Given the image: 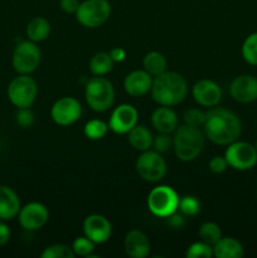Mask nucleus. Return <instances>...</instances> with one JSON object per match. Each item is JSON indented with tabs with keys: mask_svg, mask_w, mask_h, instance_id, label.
I'll use <instances>...</instances> for the list:
<instances>
[{
	"mask_svg": "<svg viewBox=\"0 0 257 258\" xmlns=\"http://www.w3.org/2000/svg\"><path fill=\"white\" fill-rule=\"evenodd\" d=\"M206 113L203 128L207 139L221 146H228L238 140L242 133V123L233 111L214 106Z\"/></svg>",
	"mask_w": 257,
	"mask_h": 258,
	"instance_id": "f257e3e1",
	"label": "nucleus"
},
{
	"mask_svg": "<svg viewBox=\"0 0 257 258\" xmlns=\"http://www.w3.org/2000/svg\"><path fill=\"white\" fill-rule=\"evenodd\" d=\"M151 97L160 106H175L183 102L188 95V83L185 78L176 72L165 71L156 76L151 86Z\"/></svg>",
	"mask_w": 257,
	"mask_h": 258,
	"instance_id": "f03ea898",
	"label": "nucleus"
},
{
	"mask_svg": "<svg viewBox=\"0 0 257 258\" xmlns=\"http://www.w3.org/2000/svg\"><path fill=\"white\" fill-rule=\"evenodd\" d=\"M206 134L199 127L180 125L174 131L173 149L175 155L181 161H193L198 158L204 149Z\"/></svg>",
	"mask_w": 257,
	"mask_h": 258,
	"instance_id": "7ed1b4c3",
	"label": "nucleus"
},
{
	"mask_svg": "<svg viewBox=\"0 0 257 258\" xmlns=\"http://www.w3.org/2000/svg\"><path fill=\"white\" fill-rule=\"evenodd\" d=\"M85 97L88 106L96 112L110 110L115 101V88L103 76H95L86 83Z\"/></svg>",
	"mask_w": 257,
	"mask_h": 258,
	"instance_id": "20e7f679",
	"label": "nucleus"
},
{
	"mask_svg": "<svg viewBox=\"0 0 257 258\" xmlns=\"http://www.w3.org/2000/svg\"><path fill=\"white\" fill-rule=\"evenodd\" d=\"M179 196L171 186L159 185L151 189L148 196V208L158 218H168L178 211Z\"/></svg>",
	"mask_w": 257,
	"mask_h": 258,
	"instance_id": "39448f33",
	"label": "nucleus"
},
{
	"mask_svg": "<svg viewBox=\"0 0 257 258\" xmlns=\"http://www.w3.org/2000/svg\"><path fill=\"white\" fill-rule=\"evenodd\" d=\"M8 98L18 108L32 107L38 96V85L29 75H18L8 86Z\"/></svg>",
	"mask_w": 257,
	"mask_h": 258,
	"instance_id": "423d86ee",
	"label": "nucleus"
},
{
	"mask_svg": "<svg viewBox=\"0 0 257 258\" xmlns=\"http://www.w3.org/2000/svg\"><path fill=\"white\" fill-rule=\"evenodd\" d=\"M42 52L37 43L32 40H22L14 48L12 64L18 75H30L39 67Z\"/></svg>",
	"mask_w": 257,
	"mask_h": 258,
	"instance_id": "0eeeda50",
	"label": "nucleus"
},
{
	"mask_svg": "<svg viewBox=\"0 0 257 258\" xmlns=\"http://www.w3.org/2000/svg\"><path fill=\"white\" fill-rule=\"evenodd\" d=\"M110 15L111 4L108 0H85L76 12L78 23L91 29L105 24Z\"/></svg>",
	"mask_w": 257,
	"mask_h": 258,
	"instance_id": "6e6552de",
	"label": "nucleus"
},
{
	"mask_svg": "<svg viewBox=\"0 0 257 258\" xmlns=\"http://www.w3.org/2000/svg\"><path fill=\"white\" fill-rule=\"evenodd\" d=\"M229 168L234 170H251L257 164V150L254 145L246 141H234L229 144L224 153Z\"/></svg>",
	"mask_w": 257,
	"mask_h": 258,
	"instance_id": "1a4fd4ad",
	"label": "nucleus"
},
{
	"mask_svg": "<svg viewBox=\"0 0 257 258\" xmlns=\"http://www.w3.org/2000/svg\"><path fill=\"white\" fill-rule=\"evenodd\" d=\"M166 163L160 153L155 150L143 151L136 160V171L139 176L149 183H158L165 176Z\"/></svg>",
	"mask_w": 257,
	"mask_h": 258,
	"instance_id": "9d476101",
	"label": "nucleus"
},
{
	"mask_svg": "<svg viewBox=\"0 0 257 258\" xmlns=\"http://www.w3.org/2000/svg\"><path fill=\"white\" fill-rule=\"evenodd\" d=\"M82 115V106L75 97H62L53 103L50 108V117L57 125L71 126L80 120Z\"/></svg>",
	"mask_w": 257,
	"mask_h": 258,
	"instance_id": "9b49d317",
	"label": "nucleus"
},
{
	"mask_svg": "<svg viewBox=\"0 0 257 258\" xmlns=\"http://www.w3.org/2000/svg\"><path fill=\"white\" fill-rule=\"evenodd\" d=\"M18 219L22 228L25 231H38L48 223L49 212L43 203L30 202L20 208Z\"/></svg>",
	"mask_w": 257,
	"mask_h": 258,
	"instance_id": "f8f14e48",
	"label": "nucleus"
},
{
	"mask_svg": "<svg viewBox=\"0 0 257 258\" xmlns=\"http://www.w3.org/2000/svg\"><path fill=\"white\" fill-rule=\"evenodd\" d=\"M139 113L133 105L122 103L112 111L108 121V128L118 135L128 134V131L138 125Z\"/></svg>",
	"mask_w": 257,
	"mask_h": 258,
	"instance_id": "ddd939ff",
	"label": "nucleus"
},
{
	"mask_svg": "<svg viewBox=\"0 0 257 258\" xmlns=\"http://www.w3.org/2000/svg\"><path fill=\"white\" fill-rule=\"evenodd\" d=\"M83 233L95 244H102L111 238L112 226L106 217L101 214H91L83 221Z\"/></svg>",
	"mask_w": 257,
	"mask_h": 258,
	"instance_id": "4468645a",
	"label": "nucleus"
},
{
	"mask_svg": "<svg viewBox=\"0 0 257 258\" xmlns=\"http://www.w3.org/2000/svg\"><path fill=\"white\" fill-rule=\"evenodd\" d=\"M229 93L239 103H251L257 100V77L252 75L237 76L229 86Z\"/></svg>",
	"mask_w": 257,
	"mask_h": 258,
	"instance_id": "2eb2a0df",
	"label": "nucleus"
},
{
	"mask_svg": "<svg viewBox=\"0 0 257 258\" xmlns=\"http://www.w3.org/2000/svg\"><path fill=\"white\" fill-rule=\"evenodd\" d=\"M191 95L196 102L203 107H214L222 98V90L214 81L201 80L191 88Z\"/></svg>",
	"mask_w": 257,
	"mask_h": 258,
	"instance_id": "dca6fc26",
	"label": "nucleus"
},
{
	"mask_svg": "<svg viewBox=\"0 0 257 258\" xmlns=\"http://www.w3.org/2000/svg\"><path fill=\"white\" fill-rule=\"evenodd\" d=\"M153 86V76L145 70L133 71L128 73L123 81V88L131 97H143L150 92Z\"/></svg>",
	"mask_w": 257,
	"mask_h": 258,
	"instance_id": "f3484780",
	"label": "nucleus"
},
{
	"mask_svg": "<svg viewBox=\"0 0 257 258\" xmlns=\"http://www.w3.org/2000/svg\"><path fill=\"white\" fill-rule=\"evenodd\" d=\"M123 248L128 257L145 258L150 253V241L143 231L133 229L126 234Z\"/></svg>",
	"mask_w": 257,
	"mask_h": 258,
	"instance_id": "a211bd4d",
	"label": "nucleus"
},
{
	"mask_svg": "<svg viewBox=\"0 0 257 258\" xmlns=\"http://www.w3.org/2000/svg\"><path fill=\"white\" fill-rule=\"evenodd\" d=\"M151 125L158 133L171 134L179 126L178 116L171 107L161 106L156 108L151 115Z\"/></svg>",
	"mask_w": 257,
	"mask_h": 258,
	"instance_id": "6ab92c4d",
	"label": "nucleus"
},
{
	"mask_svg": "<svg viewBox=\"0 0 257 258\" xmlns=\"http://www.w3.org/2000/svg\"><path fill=\"white\" fill-rule=\"evenodd\" d=\"M20 208V199L15 190L8 185H0V221L15 218Z\"/></svg>",
	"mask_w": 257,
	"mask_h": 258,
	"instance_id": "aec40b11",
	"label": "nucleus"
},
{
	"mask_svg": "<svg viewBox=\"0 0 257 258\" xmlns=\"http://www.w3.org/2000/svg\"><path fill=\"white\" fill-rule=\"evenodd\" d=\"M213 256L216 258H242L244 256V248L238 239L222 237L213 246Z\"/></svg>",
	"mask_w": 257,
	"mask_h": 258,
	"instance_id": "412c9836",
	"label": "nucleus"
},
{
	"mask_svg": "<svg viewBox=\"0 0 257 258\" xmlns=\"http://www.w3.org/2000/svg\"><path fill=\"white\" fill-rule=\"evenodd\" d=\"M153 134L144 125H136L128 131V143L135 150L141 153L153 148Z\"/></svg>",
	"mask_w": 257,
	"mask_h": 258,
	"instance_id": "4be33fe9",
	"label": "nucleus"
},
{
	"mask_svg": "<svg viewBox=\"0 0 257 258\" xmlns=\"http://www.w3.org/2000/svg\"><path fill=\"white\" fill-rule=\"evenodd\" d=\"M50 33V24L45 18L35 17L27 25V37L32 42L39 43L47 39Z\"/></svg>",
	"mask_w": 257,
	"mask_h": 258,
	"instance_id": "5701e85b",
	"label": "nucleus"
},
{
	"mask_svg": "<svg viewBox=\"0 0 257 258\" xmlns=\"http://www.w3.org/2000/svg\"><path fill=\"white\" fill-rule=\"evenodd\" d=\"M143 64L144 70H145L149 75L153 76V77H156V76L164 73L166 71V67H168L166 58L164 57V54H161L160 52H156V50L149 52L148 54L144 57Z\"/></svg>",
	"mask_w": 257,
	"mask_h": 258,
	"instance_id": "b1692460",
	"label": "nucleus"
},
{
	"mask_svg": "<svg viewBox=\"0 0 257 258\" xmlns=\"http://www.w3.org/2000/svg\"><path fill=\"white\" fill-rule=\"evenodd\" d=\"M113 63L115 62L110 57V53L98 52L91 58L90 71L93 76H105L112 71Z\"/></svg>",
	"mask_w": 257,
	"mask_h": 258,
	"instance_id": "393cba45",
	"label": "nucleus"
},
{
	"mask_svg": "<svg viewBox=\"0 0 257 258\" xmlns=\"http://www.w3.org/2000/svg\"><path fill=\"white\" fill-rule=\"evenodd\" d=\"M108 131V123L102 120H90L83 127V134L90 140H101Z\"/></svg>",
	"mask_w": 257,
	"mask_h": 258,
	"instance_id": "a878e982",
	"label": "nucleus"
},
{
	"mask_svg": "<svg viewBox=\"0 0 257 258\" xmlns=\"http://www.w3.org/2000/svg\"><path fill=\"white\" fill-rule=\"evenodd\" d=\"M199 237H201V241L214 246L222 238L221 227L214 222H206L199 228Z\"/></svg>",
	"mask_w": 257,
	"mask_h": 258,
	"instance_id": "bb28decb",
	"label": "nucleus"
},
{
	"mask_svg": "<svg viewBox=\"0 0 257 258\" xmlns=\"http://www.w3.org/2000/svg\"><path fill=\"white\" fill-rule=\"evenodd\" d=\"M242 57L248 64L257 66V32L251 33L242 44Z\"/></svg>",
	"mask_w": 257,
	"mask_h": 258,
	"instance_id": "cd10ccee",
	"label": "nucleus"
},
{
	"mask_svg": "<svg viewBox=\"0 0 257 258\" xmlns=\"http://www.w3.org/2000/svg\"><path fill=\"white\" fill-rule=\"evenodd\" d=\"M75 252H73L72 246L63 243L52 244L44 248L42 252L40 257L42 258H73L75 257Z\"/></svg>",
	"mask_w": 257,
	"mask_h": 258,
	"instance_id": "c85d7f7f",
	"label": "nucleus"
},
{
	"mask_svg": "<svg viewBox=\"0 0 257 258\" xmlns=\"http://www.w3.org/2000/svg\"><path fill=\"white\" fill-rule=\"evenodd\" d=\"M178 211L183 214L184 217H194L201 211V203L198 199L193 196L181 197L179 199Z\"/></svg>",
	"mask_w": 257,
	"mask_h": 258,
	"instance_id": "c756f323",
	"label": "nucleus"
},
{
	"mask_svg": "<svg viewBox=\"0 0 257 258\" xmlns=\"http://www.w3.org/2000/svg\"><path fill=\"white\" fill-rule=\"evenodd\" d=\"M185 256L188 258H211L213 256V246L203 241L194 242L188 247Z\"/></svg>",
	"mask_w": 257,
	"mask_h": 258,
	"instance_id": "7c9ffc66",
	"label": "nucleus"
},
{
	"mask_svg": "<svg viewBox=\"0 0 257 258\" xmlns=\"http://www.w3.org/2000/svg\"><path fill=\"white\" fill-rule=\"evenodd\" d=\"M72 249L76 256L90 258L91 254L95 251V243L86 236L78 237V238L73 241Z\"/></svg>",
	"mask_w": 257,
	"mask_h": 258,
	"instance_id": "2f4dec72",
	"label": "nucleus"
},
{
	"mask_svg": "<svg viewBox=\"0 0 257 258\" xmlns=\"http://www.w3.org/2000/svg\"><path fill=\"white\" fill-rule=\"evenodd\" d=\"M207 113L201 108H189L184 113V123L193 127H202L206 122Z\"/></svg>",
	"mask_w": 257,
	"mask_h": 258,
	"instance_id": "473e14b6",
	"label": "nucleus"
},
{
	"mask_svg": "<svg viewBox=\"0 0 257 258\" xmlns=\"http://www.w3.org/2000/svg\"><path fill=\"white\" fill-rule=\"evenodd\" d=\"M15 121H17L18 126H20L22 128H29L34 125L35 115L30 110V107L18 108V112L15 115Z\"/></svg>",
	"mask_w": 257,
	"mask_h": 258,
	"instance_id": "72a5a7b5",
	"label": "nucleus"
},
{
	"mask_svg": "<svg viewBox=\"0 0 257 258\" xmlns=\"http://www.w3.org/2000/svg\"><path fill=\"white\" fill-rule=\"evenodd\" d=\"M154 150L158 153L164 154L173 148V138H170V134L159 133L158 136H155L153 140Z\"/></svg>",
	"mask_w": 257,
	"mask_h": 258,
	"instance_id": "f704fd0d",
	"label": "nucleus"
},
{
	"mask_svg": "<svg viewBox=\"0 0 257 258\" xmlns=\"http://www.w3.org/2000/svg\"><path fill=\"white\" fill-rule=\"evenodd\" d=\"M208 168L212 173L214 174H222L223 171H226V169L228 168V163H227L226 158L224 156L216 155L209 160Z\"/></svg>",
	"mask_w": 257,
	"mask_h": 258,
	"instance_id": "c9c22d12",
	"label": "nucleus"
},
{
	"mask_svg": "<svg viewBox=\"0 0 257 258\" xmlns=\"http://www.w3.org/2000/svg\"><path fill=\"white\" fill-rule=\"evenodd\" d=\"M80 4V0H59L60 9H62L66 14H76Z\"/></svg>",
	"mask_w": 257,
	"mask_h": 258,
	"instance_id": "e433bc0d",
	"label": "nucleus"
},
{
	"mask_svg": "<svg viewBox=\"0 0 257 258\" xmlns=\"http://www.w3.org/2000/svg\"><path fill=\"white\" fill-rule=\"evenodd\" d=\"M10 237H12V231L9 226L5 223V221H0V247L5 246L10 241Z\"/></svg>",
	"mask_w": 257,
	"mask_h": 258,
	"instance_id": "4c0bfd02",
	"label": "nucleus"
},
{
	"mask_svg": "<svg viewBox=\"0 0 257 258\" xmlns=\"http://www.w3.org/2000/svg\"><path fill=\"white\" fill-rule=\"evenodd\" d=\"M169 219V226L173 227L174 229H180L181 227L185 224V219H184V216L181 213H173L171 216L168 217Z\"/></svg>",
	"mask_w": 257,
	"mask_h": 258,
	"instance_id": "58836bf2",
	"label": "nucleus"
},
{
	"mask_svg": "<svg viewBox=\"0 0 257 258\" xmlns=\"http://www.w3.org/2000/svg\"><path fill=\"white\" fill-rule=\"evenodd\" d=\"M110 57L112 58L113 62H116V63L122 62V60L126 58L125 49H122V48H118V47L113 48V49H111V52H110Z\"/></svg>",
	"mask_w": 257,
	"mask_h": 258,
	"instance_id": "ea45409f",
	"label": "nucleus"
},
{
	"mask_svg": "<svg viewBox=\"0 0 257 258\" xmlns=\"http://www.w3.org/2000/svg\"><path fill=\"white\" fill-rule=\"evenodd\" d=\"M254 148H256V150H257V141H256V145H254Z\"/></svg>",
	"mask_w": 257,
	"mask_h": 258,
	"instance_id": "a19ab883",
	"label": "nucleus"
}]
</instances>
